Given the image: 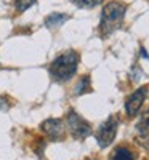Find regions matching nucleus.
I'll return each instance as SVG.
<instances>
[{"label":"nucleus","mask_w":149,"mask_h":160,"mask_svg":"<svg viewBox=\"0 0 149 160\" xmlns=\"http://www.w3.org/2000/svg\"><path fill=\"white\" fill-rule=\"evenodd\" d=\"M77 68H79V53H75L74 50H67L63 55L53 59V62L48 68V72L56 82H67L74 77Z\"/></svg>","instance_id":"f257e3e1"},{"label":"nucleus","mask_w":149,"mask_h":160,"mask_svg":"<svg viewBox=\"0 0 149 160\" xmlns=\"http://www.w3.org/2000/svg\"><path fill=\"white\" fill-rule=\"evenodd\" d=\"M125 5L120 2H109L106 3L101 13V21H100V34L103 37L111 35L114 31L120 28L122 21L125 16Z\"/></svg>","instance_id":"f03ea898"},{"label":"nucleus","mask_w":149,"mask_h":160,"mask_svg":"<svg viewBox=\"0 0 149 160\" xmlns=\"http://www.w3.org/2000/svg\"><path fill=\"white\" fill-rule=\"evenodd\" d=\"M66 125L69 128V133L72 135V138L75 139H85L90 133H91V127L84 117H80L75 111H69L66 117Z\"/></svg>","instance_id":"7ed1b4c3"},{"label":"nucleus","mask_w":149,"mask_h":160,"mask_svg":"<svg viewBox=\"0 0 149 160\" xmlns=\"http://www.w3.org/2000/svg\"><path fill=\"white\" fill-rule=\"evenodd\" d=\"M117 127H119V118L111 115L106 122L98 128L96 131V141H98V146L100 148H107L111 146V142L114 141L116 138V133H117Z\"/></svg>","instance_id":"20e7f679"},{"label":"nucleus","mask_w":149,"mask_h":160,"mask_svg":"<svg viewBox=\"0 0 149 160\" xmlns=\"http://www.w3.org/2000/svg\"><path fill=\"white\" fill-rule=\"evenodd\" d=\"M146 96H147V88L146 87H141L138 90H135L131 95L127 98V101H125V111H127V114L130 117H135V115L140 112V109H141V106H143Z\"/></svg>","instance_id":"39448f33"},{"label":"nucleus","mask_w":149,"mask_h":160,"mask_svg":"<svg viewBox=\"0 0 149 160\" xmlns=\"http://www.w3.org/2000/svg\"><path fill=\"white\" fill-rule=\"evenodd\" d=\"M40 128L53 141L61 139L64 135V125H63V120H59V118H48L40 125Z\"/></svg>","instance_id":"423d86ee"},{"label":"nucleus","mask_w":149,"mask_h":160,"mask_svg":"<svg viewBox=\"0 0 149 160\" xmlns=\"http://www.w3.org/2000/svg\"><path fill=\"white\" fill-rule=\"evenodd\" d=\"M136 131L138 136L144 141H149V108L146 109V112L141 115V118L136 123Z\"/></svg>","instance_id":"0eeeda50"},{"label":"nucleus","mask_w":149,"mask_h":160,"mask_svg":"<svg viewBox=\"0 0 149 160\" xmlns=\"http://www.w3.org/2000/svg\"><path fill=\"white\" fill-rule=\"evenodd\" d=\"M67 15H64V13H51V15H48L45 18V26L48 29H55L58 28V26H61L64 21H67Z\"/></svg>","instance_id":"6e6552de"},{"label":"nucleus","mask_w":149,"mask_h":160,"mask_svg":"<svg viewBox=\"0 0 149 160\" xmlns=\"http://www.w3.org/2000/svg\"><path fill=\"white\" fill-rule=\"evenodd\" d=\"M111 160H135V155L127 148H117L111 157Z\"/></svg>","instance_id":"1a4fd4ad"},{"label":"nucleus","mask_w":149,"mask_h":160,"mask_svg":"<svg viewBox=\"0 0 149 160\" xmlns=\"http://www.w3.org/2000/svg\"><path fill=\"white\" fill-rule=\"evenodd\" d=\"M88 90H90V77L85 75V77H82L79 80V83H77L74 93H75V95H82V93H87Z\"/></svg>","instance_id":"9d476101"},{"label":"nucleus","mask_w":149,"mask_h":160,"mask_svg":"<svg viewBox=\"0 0 149 160\" xmlns=\"http://www.w3.org/2000/svg\"><path fill=\"white\" fill-rule=\"evenodd\" d=\"M72 3H75L79 8H93L103 3V0H72Z\"/></svg>","instance_id":"9b49d317"},{"label":"nucleus","mask_w":149,"mask_h":160,"mask_svg":"<svg viewBox=\"0 0 149 160\" xmlns=\"http://www.w3.org/2000/svg\"><path fill=\"white\" fill-rule=\"evenodd\" d=\"M35 2H37V0H16V2H15V7H16L18 11H26L29 7H32Z\"/></svg>","instance_id":"f8f14e48"},{"label":"nucleus","mask_w":149,"mask_h":160,"mask_svg":"<svg viewBox=\"0 0 149 160\" xmlns=\"http://www.w3.org/2000/svg\"><path fill=\"white\" fill-rule=\"evenodd\" d=\"M0 102H3L2 98H0ZM0 109H7V104H0Z\"/></svg>","instance_id":"ddd939ff"},{"label":"nucleus","mask_w":149,"mask_h":160,"mask_svg":"<svg viewBox=\"0 0 149 160\" xmlns=\"http://www.w3.org/2000/svg\"><path fill=\"white\" fill-rule=\"evenodd\" d=\"M90 160H96V158H90Z\"/></svg>","instance_id":"4468645a"}]
</instances>
